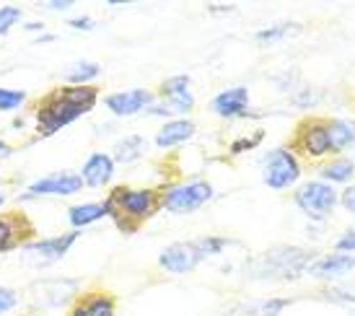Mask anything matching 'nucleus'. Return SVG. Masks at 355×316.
I'll return each instance as SVG.
<instances>
[{
	"mask_svg": "<svg viewBox=\"0 0 355 316\" xmlns=\"http://www.w3.org/2000/svg\"><path fill=\"white\" fill-rule=\"evenodd\" d=\"M353 171H355V164L353 161H347V158L332 161V164H327V166L322 168L324 179H329V182H347V179L353 177Z\"/></svg>",
	"mask_w": 355,
	"mask_h": 316,
	"instance_id": "nucleus-26",
	"label": "nucleus"
},
{
	"mask_svg": "<svg viewBox=\"0 0 355 316\" xmlns=\"http://www.w3.org/2000/svg\"><path fill=\"white\" fill-rule=\"evenodd\" d=\"M99 76L101 68L94 60H78V62H70L68 68L62 70V80H68L70 86H91V80H96Z\"/></svg>",
	"mask_w": 355,
	"mask_h": 316,
	"instance_id": "nucleus-22",
	"label": "nucleus"
},
{
	"mask_svg": "<svg viewBox=\"0 0 355 316\" xmlns=\"http://www.w3.org/2000/svg\"><path fill=\"white\" fill-rule=\"evenodd\" d=\"M337 252H343V254H347V252H355V226L347 228L345 236L337 241Z\"/></svg>",
	"mask_w": 355,
	"mask_h": 316,
	"instance_id": "nucleus-33",
	"label": "nucleus"
},
{
	"mask_svg": "<svg viewBox=\"0 0 355 316\" xmlns=\"http://www.w3.org/2000/svg\"><path fill=\"white\" fill-rule=\"evenodd\" d=\"M327 135H329V150H345L355 143V125L353 122H327Z\"/></svg>",
	"mask_w": 355,
	"mask_h": 316,
	"instance_id": "nucleus-23",
	"label": "nucleus"
},
{
	"mask_svg": "<svg viewBox=\"0 0 355 316\" xmlns=\"http://www.w3.org/2000/svg\"><path fill=\"white\" fill-rule=\"evenodd\" d=\"M301 177V166H298L296 156L288 148H275L267 153L265 168H262V179L270 189H286Z\"/></svg>",
	"mask_w": 355,
	"mask_h": 316,
	"instance_id": "nucleus-7",
	"label": "nucleus"
},
{
	"mask_svg": "<svg viewBox=\"0 0 355 316\" xmlns=\"http://www.w3.org/2000/svg\"><path fill=\"white\" fill-rule=\"evenodd\" d=\"M8 156H13V146H8L6 140H0V161H3V158H8Z\"/></svg>",
	"mask_w": 355,
	"mask_h": 316,
	"instance_id": "nucleus-37",
	"label": "nucleus"
},
{
	"mask_svg": "<svg viewBox=\"0 0 355 316\" xmlns=\"http://www.w3.org/2000/svg\"><path fill=\"white\" fill-rule=\"evenodd\" d=\"M24 29H26V31H37V37H40V34H44L47 24H42V21H29V24H24Z\"/></svg>",
	"mask_w": 355,
	"mask_h": 316,
	"instance_id": "nucleus-35",
	"label": "nucleus"
},
{
	"mask_svg": "<svg viewBox=\"0 0 355 316\" xmlns=\"http://www.w3.org/2000/svg\"><path fill=\"white\" fill-rule=\"evenodd\" d=\"M34 298L40 306H65L70 298H78V283L76 280H65V277H50V280H40L34 283Z\"/></svg>",
	"mask_w": 355,
	"mask_h": 316,
	"instance_id": "nucleus-11",
	"label": "nucleus"
},
{
	"mask_svg": "<svg viewBox=\"0 0 355 316\" xmlns=\"http://www.w3.org/2000/svg\"><path fill=\"white\" fill-rule=\"evenodd\" d=\"M202 259H205V252L200 247V241H177V244H168L161 252L158 265L171 275H187Z\"/></svg>",
	"mask_w": 355,
	"mask_h": 316,
	"instance_id": "nucleus-8",
	"label": "nucleus"
},
{
	"mask_svg": "<svg viewBox=\"0 0 355 316\" xmlns=\"http://www.w3.org/2000/svg\"><path fill=\"white\" fill-rule=\"evenodd\" d=\"M21 19H24L21 6H0V37L10 34L13 26L21 24Z\"/></svg>",
	"mask_w": 355,
	"mask_h": 316,
	"instance_id": "nucleus-28",
	"label": "nucleus"
},
{
	"mask_svg": "<svg viewBox=\"0 0 355 316\" xmlns=\"http://www.w3.org/2000/svg\"><path fill=\"white\" fill-rule=\"evenodd\" d=\"M249 107V89L247 86H234V89L220 91L216 99L210 101V109L218 117H241L247 114Z\"/></svg>",
	"mask_w": 355,
	"mask_h": 316,
	"instance_id": "nucleus-16",
	"label": "nucleus"
},
{
	"mask_svg": "<svg viewBox=\"0 0 355 316\" xmlns=\"http://www.w3.org/2000/svg\"><path fill=\"white\" fill-rule=\"evenodd\" d=\"M153 104V91L148 89H130V91H114L104 96V107L117 114V117H132L138 112H146V109Z\"/></svg>",
	"mask_w": 355,
	"mask_h": 316,
	"instance_id": "nucleus-12",
	"label": "nucleus"
},
{
	"mask_svg": "<svg viewBox=\"0 0 355 316\" xmlns=\"http://www.w3.org/2000/svg\"><path fill=\"white\" fill-rule=\"evenodd\" d=\"M65 218H68L73 231H80V228L91 226L101 218H109V208L107 202H80V205H70Z\"/></svg>",
	"mask_w": 355,
	"mask_h": 316,
	"instance_id": "nucleus-19",
	"label": "nucleus"
},
{
	"mask_svg": "<svg viewBox=\"0 0 355 316\" xmlns=\"http://www.w3.org/2000/svg\"><path fill=\"white\" fill-rule=\"evenodd\" d=\"M16 306H19V293L8 286H0V316L10 314Z\"/></svg>",
	"mask_w": 355,
	"mask_h": 316,
	"instance_id": "nucleus-29",
	"label": "nucleus"
},
{
	"mask_svg": "<svg viewBox=\"0 0 355 316\" xmlns=\"http://www.w3.org/2000/svg\"><path fill=\"white\" fill-rule=\"evenodd\" d=\"M210 200H213V184L195 179V182H184V184H177V187H168L166 192H161V208L184 216V213L200 210Z\"/></svg>",
	"mask_w": 355,
	"mask_h": 316,
	"instance_id": "nucleus-5",
	"label": "nucleus"
},
{
	"mask_svg": "<svg viewBox=\"0 0 355 316\" xmlns=\"http://www.w3.org/2000/svg\"><path fill=\"white\" fill-rule=\"evenodd\" d=\"M99 101L96 86H58L50 94H44L34 104V119H37V135L52 138L60 130L73 125L76 119L89 114Z\"/></svg>",
	"mask_w": 355,
	"mask_h": 316,
	"instance_id": "nucleus-1",
	"label": "nucleus"
},
{
	"mask_svg": "<svg viewBox=\"0 0 355 316\" xmlns=\"http://www.w3.org/2000/svg\"><path fill=\"white\" fill-rule=\"evenodd\" d=\"M117 314V298L109 290H89L78 293V298L70 304L68 316H114Z\"/></svg>",
	"mask_w": 355,
	"mask_h": 316,
	"instance_id": "nucleus-13",
	"label": "nucleus"
},
{
	"mask_svg": "<svg viewBox=\"0 0 355 316\" xmlns=\"http://www.w3.org/2000/svg\"><path fill=\"white\" fill-rule=\"evenodd\" d=\"M83 189V182H80L78 174H70V171H55V174H47V177L34 179L26 192H21L19 200L21 202H29V200L37 198H73Z\"/></svg>",
	"mask_w": 355,
	"mask_h": 316,
	"instance_id": "nucleus-6",
	"label": "nucleus"
},
{
	"mask_svg": "<svg viewBox=\"0 0 355 316\" xmlns=\"http://www.w3.org/2000/svg\"><path fill=\"white\" fill-rule=\"evenodd\" d=\"M262 135H265V132H262V130H257V132H254V135H252V138L236 140V143L231 146V153H244V150H252V148H254V146H257V143L262 140Z\"/></svg>",
	"mask_w": 355,
	"mask_h": 316,
	"instance_id": "nucleus-30",
	"label": "nucleus"
},
{
	"mask_svg": "<svg viewBox=\"0 0 355 316\" xmlns=\"http://www.w3.org/2000/svg\"><path fill=\"white\" fill-rule=\"evenodd\" d=\"M24 104H26V91L0 86V112H19Z\"/></svg>",
	"mask_w": 355,
	"mask_h": 316,
	"instance_id": "nucleus-27",
	"label": "nucleus"
},
{
	"mask_svg": "<svg viewBox=\"0 0 355 316\" xmlns=\"http://www.w3.org/2000/svg\"><path fill=\"white\" fill-rule=\"evenodd\" d=\"M314 257L296 247H277L270 249L267 254L252 265V277L257 280H291L309 270Z\"/></svg>",
	"mask_w": 355,
	"mask_h": 316,
	"instance_id": "nucleus-3",
	"label": "nucleus"
},
{
	"mask_svg": "<svg viewBox=\"0 0 355 316\" xmlns=\"http://www.w3.org/2000/svg\"><path fill=\"white\" fill-rule=\"evenodd\" d=\"M76 6V0H47V3H42V8L50 10V13H65Z\"/></svg>",
	"mask_w": 355,
	"mask_h": 316,
	"instance_id": "nucleus-32",
	"label": "nucleus"
},
{
	"mask_svg": "<svg viewBox=\"0 0 355 316\" xmlns=\"http://www.w3.org/2000/svg\"><path fill=\"white\" fill-rule=\"evenodd\" d=\"M83 231H65L50 238H31L26 247H21L19 259L21 265L31 267V270H44V267L55 265L60 259L68 257V252L76 247Z\"/></svg>",
	"mask_w": 355,
	"mask_h": 316,
	"instance_id": "nucleus-4",
	"label": "nucleus"
},
{
	"mask_svg": "<svg viewBox=\"0 0 355 316\" xmlns=\"http://www.w3.org/2000/svg\"><path fill=\"white\" fill-rule=\"evenodd\" d=\"M6 205V192H3V187H0V208Z\"/></svg>",
	"mask_w": 355,
	"mask_h": 316,
	"instance_id": "nucleus-38",
	"label": "nucleus"
},
{
	"mask_svg": "<svg viewBox=\"0 0 355 316\" xmlns=\"http://www.w3.org/2000/svg\"><path fill=\"white\" fill-rule=\"evenodd\" d=\"M301 29L298 24H272V26H267V29L257 31V42H262V44H277V42H283L286 37L291 34H296Z\"/></svg>",
	"mask_w": 355,
	"mask_h": 316,
	"instance_id": "nucleus-24",
	"label": "nucleus"
},
{
	"mask_svg": "<svg viewBox=\"0 0 355 316\" xmlns=\"http://www.w3.org/2000/svg\"><path fill=\"white\" fill-rule=\"evenodd\" d=\"M31 236H34V223L26 218V213L21 210L0 213V254L26 247Z\"/></svg>",
	"mask_w": 355,
	"mask_h": 316,
	"instance_id": "nucleus-9",
	"label": "nucleus"
},
{
	"mask_svg": "<svg viewBox=\"0 0 355 316\" xmlns=\"http://www.w3.org/2000/svg\"><path fill=\"white\" fill-rule=\"evenodd\" d=\"M343 205H345V210L355 213V184H353V187H347L345 192H343Z\"/></svg>",
	"mask_w": 355,
	"mask_h": 316,
	"instance_id": "nucleus-34",
	"label": "nucleus"
},
{
	"mask_svg": "<svg viewBox=\"0 0 355 316\" xmlns=\"http://www.w3.org/2000/svg\"><path fill=\"white\" fill-rule=\"evenodd\" d=\"M109 218L122 234H135L143 220L161 208V192L153 187H114L107 195Z\"/></svg>",
	"mask_w": 355,
	"mask_h": 316,
	"instance_id": "nucleus-2",
	"label": "nucleus"
},
{
	"mask_svg": "<svg viewBox=\"0 0 355 316\" xmlns=\"http://www.w3.org/2000/svg\"><path fill=\"white\" fill-rule=\"evenodd\" d=\"M288 298H265V301H254L247 306L244 316H280V311L288 306Z\"/></svg>",
	"mask_w": 355,
	"mask_h": 316,
	"instance_id": "nucleus-25",
	"label": "nucleus"
},
{
	"mask_svg": "<svg viewBox=\"0 0 355 316\" xmlns=\"http://www.w3.org/2000/svg\"><path fill=\"white\" fill-rule=\"evenodd\" d=\"M55 40H58L55 34H50V31H44V34H40V37H34V44H52Z\"/></svg>",
	"mask_w": 355,
	"mask_h": 316,
	"instance_id": "nucleus-36",
	"label": "nucleus"
},
{
	"mask_svg": "<svg viewBox=\"0 0 355 316\" xmlns=\"http://www.w3.org/2000/svg\"><path fill=\"white\" fill-rule=\"evenodd\" d=\"M337 202V192L324 182H309L296 192V205L304 210L306 216L322 220L332 213Z\"/></svg>",
	"mask_w": 355,
	"mask_h": 316,
	"instance_id": "nucleus-10",
	"label": "nucleus"
},
{
	"mask_svg": "<svg viewBox=\"0 0 355 316\" xmlns=\"http://www.w3.org/2000/svg\"><path fill=\"white\" fill-rule=\"evenodd\" d=\"M353 270H355L353 254L335 252V254H329V257H322V259H316V262H311L306 272L314 277H322V280H332V277L347 275V272H353Z\"/></svg>",
	"mask_w": 355,
	"mask_h": 316,
	"instance_id": "nucleus-17",
	"label": "nucleus"
},
{
	"mask_svg": "<svg viewBox=\"0 0 355 316\" xmlns=\"http://www.w3.org/2000/svg\"><path fill=\"white\" fill-rule=\"evenodd\" d=\"M148 148V140L143 135H125L122 140L114 143V150H112V158L114 164H135Z\"/></svg>",
	"mask_w": 355,
	"mask_h": 316,
	"instance_id": "nucleus-21",
	"label": "nucleus"
},
{
	"mask_svg": "<svg viewBox=\"0 0 355 316\" xmlns=\"http://www.w3.org/2000/svg\"><path fill=\"white\" fill-rule=\"evenodd\" d=\"M195 132H198L195 122H189V119H168L166 125L156 132V146L158 148H174V146L187 143Z\"/></svg>",
	"mask_w": 355,
	"mask_h": 316,
	"instance_id": "nucleus-18",
	"label": "nucleus"
},
{
	"mask_svg": "<svg viewBox=\"0 0 355 316\" xmlns=\"http://www.w3.org/2000/svg\"><path fill=\"white\" fill-rule=\"evenodd\" d=\"M68 26L73 31H94L96 29V21L91 19V16H73L68 21Z\"/></svg>",
	"mask_w": 355,
	"mask_h": 316,
	"instance_id": "nucleus-31",
	"label": "nucleus"
},
{
	"mask_svg": "<svg viewBox=\"0 0 355 316\" xmlns=\"http://www.w3.org/2000/svg\"><path fill=\"white\" fill-rule=\"evenodd\" d=\"M117 164H114V158L109 156V153H91L86 161H83V166H80V182L91 189H99V187H107L109 182L114 179V171H117Z\"/></svg>",
	"mask_w": 355,
	"mask_h": 316,
	"instance_id": "nucleus-14",
	"label": "nucleus"
},
{
	"mask_svg": "<svg viewBox=\"0 0 355 316\" xmlns=\"http://www.w3.org/2000/svg\"><path fill=\"white\" fill-rule=\"evenodd\" d=\"M298 148L306 150L309 156H324L329 153V135H327V125L314 122V125H306L298 135Z\"/></svg>",
	"mask_w": 355,
	"mask_h": 316,
	"instance_id": "nucleus-20",
	"label": "nucleus"
},
{
	"mask_svg": "<svg viewBox=\"0 0 355 316\" xmlns=\"http://www.w3.org/2000/svg\"><path fill=\"white\" fill-rule=\"evenodd\" d=\"M189 86H192V80H189V76H184V73L171 76V78H166L161 83V96L166 99V107L171 109V112L184 114V112H189V109L195 107V96H192Z\"/></svg>",
	"mask_w": 355,
	"mask_h": 316,
	"instance_id": "nucleus-15",
	"label": "nucleus"
}]
</instances>
